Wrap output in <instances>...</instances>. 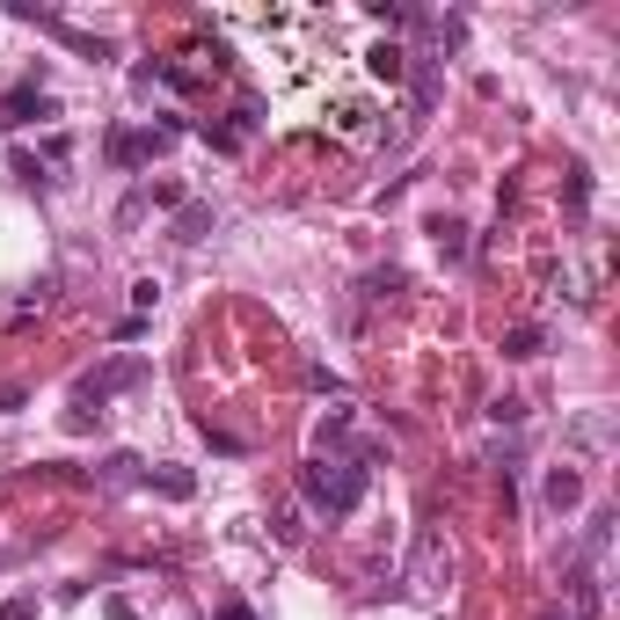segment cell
I'll list each match as a JSON object with an SVG mask.
<instances>
[{"label":"cell","mask_w":620,"mask_h":620,"mask_svg":"<svg viewBox=\"0 0 620 620\" xmlns=\"http://www.w3.org/2000/svg\"><path fill=\"white\" fill-rule=\"evenodd\" d=\"M132 307H140V314H154V307H161V285L140 278V285H132Z\"/></svg>","instance_id":"e0dca14e"},{"label":"cell","mask_w":620,"mask_h":620,"mask_svg":"<svg viewBox=\"0 0 620 620\" xmlns=\"http://www.w3.org/2000/svg\"><path fill=\"white\" fill-rule=\"evenodd\" d=\"M431 241H438L445 256H467V227L461 219H431Z\"/></svg>","instance_id":"8fae6325"},{"label":"cell","mask_w":620,"mask_h":620,"mask_svg":"<svg viewBox=\"0 0 620 620\" xmlns=\"http://www.w3.org/2000/svg\"><path fill=\"white\" fill-rule=\"evenodd\" d=\"M103 620H140V606L132 599H103Z\"/></svg>","instance_id":"d6986e66"},{"label":"cell","mask_w":620,"mask_h":620,"mask_svg":"<svg viewBox=\"0 0 620 620\" xmlns=\"http://www.w3.org/2000/svg\"><path fill=\"white\" fill-rule=\"evenodd\" d=\"M489 416H496V424H526V402H518V394H496Z\"/></svg>","instance_id":"9a60e30c"},{"label":"cell","mask_w":620,"mask_h":620,"mask_svg":"<svg viewBox=\"0 0 620 620\" xmlns=\"http://www.w3.org/2000/svg\"><path fill=\"white\" fill-rule=\"evenodd\" d=\"M37 117H52V95L37 89V81L8 89V103H0V124H8V132H22V124H37Z\"/></svg>","instance_id":"5b68a950"},{"label":"cell","mask_w":620,"mask_h":620,"mask_svg":"<svg viewBox=\"0 0 620 620\" xmlns=\"http://www.w3.org/2000/svg\"><path fill=\"white\" fill-rule=\"evenodd\" d=\"M213 205H205V197H183L176 205V241H205V234H213Z\"/></svg>","instance_id":"52a82bcc"},{"label":"cell","mask_w":620,"mask_h":620,"mask_svg":"<svg viewBox=\"0 0 620 620\" xmlns=\"http://www.w3.org/2000/svg\"><path fill=\"white\" fill-rule=\"evenodd\" d=\"M176 132L183 124H154V132H110V168H146V161L154 154H168V146H176Z\"/></svg>","instance_id":"3957f363"},{"label":"cell","mask_w":620,"mask_h":620,"mask_svg":"<svg viewBox=\"0 0 620 620\" xmlns=\"http://www.w3.org/2000/svg\"><path fill=\"white\" fill-rule=\"evenodd\" d=\"M365 66L380 73V81H402V73H409V52L388 37V44H372V52H365Z\"/></svg>","instance_id":"9c48e42d"},{"label":"cell","mask_w":620,"mask_h":620,"mask_svg":"<svg viewBox=\"0 0 620 620\" xmlns=\"http://www.w3.org/2000/svg\"><path fill=\"white\" fill-rule=\"evenodd\" d=\"M445 577H453V548H445V526H424V533H416V555H409V585L424 591V599H438Z\"/></svg>","instance_id":"7a4b0ae2"},{"label":"cell","mask_w":620,"mask_h":620,"mask_svg":"<svg viewBox=\"0 0 620 620\" xmlns=\"http://www.w3.org/2000/svg\"><path fill=\"white\" fill-rule=\"evenodd\" d=\"M300 496L329 518H351L358 496H365V461H329V453H314V461L300 467Z\"/></svg>","instance_id":"6da1fadb"},{"label":"cell","mask_w":620,"mask_h":620,"mask_svg":"<svg viewBox=\"0 0 620 620\" xmlns=\"http://www.w3.org/2000/svg\"><path fill=\"white\" fill-rule=\"evenodd\" d=\"M365 16H372V22H388V30H394V22H409V8H394V0H372Z\"/></svg>","instance_id":"ac0fdd59"},{"label":"cell","mask_w":620,"mask_h":620,"mask_svg":"<svg viewBox=\"0 0 620 620\" xmlns=\"http://www.w3.org/2000/svg\"><path fill=\"white\" fill-rule=\"evenodd\" d=\"M613 438H620V409H585V416L569 424V445H577L585 461H606V453H613Z\"/></svg>","instance_id":"277c9868"},{"label":"cell","mask_w":620,"mask_h":620,"mask_svg":"<svg viewBox=\"0 0 620 620\" xmlns=\"http://www.w3.org/2000/svg\"><path fill=\"white\" fill-rule=\"evenodd\" d=\"M140 482H146V489H168V496H190V489H197V482L183 475V467H146Z\"/></svg>","instance_id":"30bf717a"},{"label":"cell","mask_w":620,"mask_h":620,"mask_svg":"<svg viewBox=\"0 0 620 620\" xmlns=\"http://www.w3.org/2000/svg\"><path fill=\"white\" fill-rule=\"evenodd\" d=\"M146 205H183V183H168V176H161V183H146Z\"/></svg>","instance_id":"2e32d148"},{"label":"cell","mask_w":620,"mask_h":620,"mask_svg":"<svg viewBox=\"0 0 620 620\" xmlns=\"http://www.w3.org/2000/svg\"><path fill=\"white\" fill-rule=\"evenodd\" d=\"M613 548V512H591V533H585V555H606Z\"/></svg>","instance_id":"7c38bea8"},{"label":"cell","mask_w":620,"mask_h":620,"mask_svg":"<svg viewBox=\"0 0 620 620\" xmlns=\"http://www.w3.org/2000/svg\"><path fill=\"white\" fill-rule=\"evenodd\" d=\"M219 620H256V606H241V599H227V606H219Z\"/></svg>","instance_id":"ffe728a7"},{"label":"cell","mask_w":620,"mask_h":620,"mask_svg":"<svg viewBox=\"0 0 620 620\" xmlns=\"http://www.w3.org/2000/svg\"><path fill=\"white\" fill-rule=\"evenodd\" d=\"M0 620H37V591H16V599H0Z\"/></svg>","instance_id":"5bb4252c"},{"label":"cell","mask_w":620,"mask_h":620,"mask_svg":"<svg viewBox=\"0 0 620 620\" xmlns=\"http://www.w3.org/2000/svg\"><path fill=\"white\" fill-rule=\"evenodd\" d=\"M540 496H548V512H577V504H585V475H577V467H548Z\"/></svg>","instance_id":"8992f818"},{"label":"cell","mask_w":620,"mask_h":620,"mask_svg":"<svg viewBox=\"0 0 620 620\" xmlns=\"http://www.w3.org/2000/svg\"><path fill=\"white\" fill-rule=\"evenodd\" d=\"M548 351V329L540 321H518V329H504V358H540Z\"/></svg>","instance_id":"ba28073f"},{"label":"cell","mask_w":620,"mask_h":620,"mask_svg":"<svg viewBox=\"0 0 620 620\" xmlns=\"http://www.w3.org/2000/svg\"><path fill=\"white\" fill-rule=\"evenodd\" d=\"M562 197H569V213H585V205H591V176H585V168H569V176H562Z\"/></svg>","instance_id":"4fadbf2b"}]
</instances>
